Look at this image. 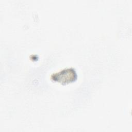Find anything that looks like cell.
Returning <instances> with one entry per match:
<instances>
[{
	"mask_svg": "<svg viewBox=\"0 0 132 132\" xmlns=\"http://www.w3.org/2000/svg\"><path fill=\"white\" fill-rule=\"evenodd\" d=\"M76 74L73 69L63 70L52 76L53 79L61 83H68L76 79Z\"/></svg>",
	"mask_w": 132,
	"mask_h": 132,
	"instance_id": "obj_1",
	"label": "cell"
}]
</instances>
